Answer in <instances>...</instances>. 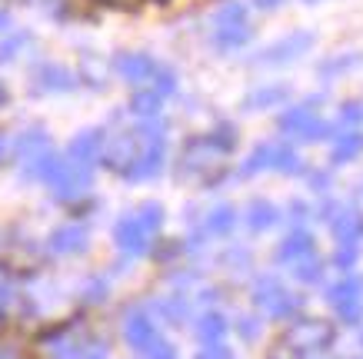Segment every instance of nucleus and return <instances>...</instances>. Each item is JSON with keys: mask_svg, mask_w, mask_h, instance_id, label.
Returning a JSON list of instances; mask_svg holds the SVG:
<instances>
[{"mask_svg": "<svg viewBox=\"0 0 363 359\" xmlns=\"http://www.w3.org/2000/svg\"><path fill=\"white\" fill-rule=\"evenodd\" d=\"M0 359H23V353L17 346H0Z\"/></svg>", "mask_w": 363, "mask_h": 359, "instance_id": "a19ab883", "label": "nucleus"}, {"mask_svg": "<svg viewBox=\"0 0 363 359\" xmlns=\"http://www.w3.org/2000/svg\"><path fill=\"white\" fill-rule=\"evenodd\" d=\"M137 353H140L143 359H177L174 346H170V343H167L164 336H154L143 349H137Z\"/></svg>", "mask_w": 363, "mask_h": 359, "instance_id": "c85d7f7f", "label": "nucleus"}, {"mask_svg": "<svg viewBox=\"0 0 363 359\" xmlns=\"http://www.w3.org/2000/svg\"><path fill=\"white\" fill-rule=\"evenodd\" d=\"M240 336L243 339H257V336H260V326L253 323L250 316H243V319H240Z\"/></svg>", "mask_w": 363, "mask_h": 359, "instance_id": "e433bc0d", "label": "nucleus"}, {"mask_svg": "<svg viewBox=\"0 0 363 359\" xmlns=\"http://www.w3.org/2000/svg\"><path fill=\"white\" fill-rule=\"evenodd\" d=\"M330 303L337 306V303H347V300H360L363 296V283L357 280V276H347V280H340L337 286H330Z\"/></svg>", "mask_w": 363, "mask_h": 359, "instance_id": "a878e982", "label": "nucleus"}, {"mask_svg": "<svg viewBox=\"0 0 363 359\" xmlns=\"http://www.w3.org/2000/svg\"><path fill=\"white\" fill-rule=\"evenodd\" d=\"M253 7L257 11H277V7H284V0H253Z\"/></svg>", "mask_w": 363, "mask_h": 359, "instance_id": "ea45409f", "label": "nucleus"}, {"mask_svg": "<svg viewBox=\"0 0 363 359\" xmlns=\"http://www.w3.org/2000/svg\"><path fill=\"white\" fill-rule=\"evenodd\" d=\"M97 4H104V7H127V11H130V7H137V4H140V0H97Z\"/></svg>", "mask_w": 363, "mask_h": 359, "instance_id": "58836bf2", "label": "nucleus"}, {"mask_svg": "<svg viewBox=\"0 0 363 359\" xmlns=\"http://www.w3.org/2000/svg\"><path fill=\"white\" fill-rule=\"evenodd\" d=\"M11 30V11L7 7H0V33Z\"/></svg>", "mask_w": 363, "mask_h": 359, "instance_id": "79ce46f5", "label": "nucleus"}, {"mask_svg": "<svg viewBox=\"0 0 363 359\" xmlns=\"http://www.w3.org/2000/svg\"><path fill=\"white\" fill-rule=\"evenodd\" d=\"M7 156H11V140H7V137L0 133V164H4Z\"/></svg>", "mask_w": 363, "mask_h": 359, "instance_id": "37998d69", "label": "nucleus"}, {"mask_svg": "<svg viewBox=\"0 0 363 359\" xmlns=\"http://www.w3.org/2000/svg\"><path fill=\"white\" fill-rule=\"evenodd\" d=\"M286 97H290V87H284V84H267V87H257L243 97V110H274V107H280Z\"/></svg>", "mask_w": 363, "mask_h": 359, "instance_id": "2eb2a0df", "label": "nucleus"}, {"mask_svg": "<svg viewBox=\"0 0 363 359\" xmlns=\"http://www.w3.org/2000/svg\"><path fill=\"white\" fill-rule=\"evenodd\" d=\"M7 103H11V90L0 84V107H7Z\"/></svg>", "mask_w": 363, "mask_h": 359, "instance_id": "c03bdc74", "label": "nucleus"}, {"mask_svg": "<svg viewBox=\"0 0 363 359\" xmlns=\"http://www.w3.org/2000/svg\"><path fill=\"white\" fill-rule=\"evenodd\" d=\"M330 339H333V326H327L323 319H300L294 326H286V333L280 336L274 353H286V359H297L330 346Z\"/></svg>", "mask_w": 363, "mask_h": 359, "instance_id": "f03ea898", "label": "nucleus"}, {"mask_svg": "<svg viewBox=\"0 0 363 359\" xmlns=\"http://www.w3.org/2000/svg\"><path fill=\"white\" fill-rule=\"evenodd\" d=\"M297 280L300 283H320V263L317 260H300L297 263Z\"/></svg>", "mask_w": 363, "mask_h": 359, "instance_id": "7c9ffc66", "label": "nucleus"}, {"mask_svg": "<svg viewBox=\"0 0 363 359\" xmlns=\"http://www.w3.org/2000/svg\"><path fill=\"white\" fill-rule=\"evenodd\" d=\"M270 170L297 176V173H303V160L297 156V150H294L290 143H274V164H270Z\"/></svg>", "mask_w": 363, "mask_h": 359, "instance_id": "aec40b11", "label": "nucleus"}, {"mask_svg": "<svg viewBox=\"0 0 363 359\" xmlns=\"http://www.w3.org/2000/svg\"><path fill=\"white\" fill-rule=\"evenodd\" d=\"M80 87V76L70 67L57 60H40L30 70V90L33 93H74Z\"/></svg>", "mask_w": 363, "mask_h": 359, "instance_id": "423d86ee", "label": "nucleus"}, {"mask_svg": "<svg viewBox=\"0 0 363 359\" xmlns=\"http://www.w3.org/2000/svg\"><path fill=\"white\" fill-rule=\"evenodd\" d=\"M223 23H247V7H243L240 0H230L227 7H220V11H217L213 27H223Z\"/></svg>", "mask_w": 363, "mask_h": 359, "instance_id": "cd10ccee", "label": "nucleus"}, {"mask_svg": "<svg viewBox=\"0 0 363 359\" xmlns=\"http://www.w3.org/2000/svg\"><path fill=\"white\" fill-rule=\"evenodd\" d=\"M277 130L286 133V137H297L303 143H317L330 137V123L320 120L310 107H290L277 117Z\"/></svg>", "mask_w": 363, "mask_h": 359, "instance_id": "20e7f679", "label": "nucleus"}, {"mask_svg": "<svg viewBox=\"0 0 363 359\" xmlns=\"http://www.w3.org/2000/svg\"><path fill=\"white\" fill-rule=\"evenodd\" d=\"M340 120H343V123H360V120H363V107H360V103H343Z\"/></svg>", "mask_w": 363, "mask_h": 359, "instance_id": "72a5a7b5", "label": "nucleus"}, {"mask_svg": "<svg viewBox=\"0 0 363 359\" xmlns=\"http://www.w3.org/2000/svg\"><path fill=\"white\" fill-rule=\"evenodd\" d=\"M33 44L30 30H13V33H4L0 37V64H13L17 57Z\"/></svg>", "mask_w": 363, "mask_h": 359, "instance_id": "412c9836", "label": "nucleus"}, {"mask_svg": "<svg viewBox=\"0 0 363 359\" xmlns=\"http://www.w3.org/2000/svg\"><path fill=\"white\" fill-rule=\"evenodd\" d=\"M310 253H313V237H310L307 229H294V233L280 243L277 263H294V260H300V256H310Z\"/></svg>", "mask_w": 363, "mask_h": 359, "instance_id": "f3484780", "label": "nucleus"}, {"mask_svg": "<svg viewBox=\"0 0 363 359\" xmlns=\"http://www.w3.org/2000/svg\"><path fill=\"white\" fill-rule=\"evenodd\" d=\"M113 239H117V246L123 253H130V256H140L147 253V243H150V233L140 227V220L137 217H123L117 227H113Z\"/></svg>", "mask_w": 363, "mask_h": 359, "instance_id": "f8f14e48", "label": "nucleus"}, {"mask_svg": "<svg viewBox=\"0 0 363 359\" xmlns=\"http://www.w3.org/2000/svg\"><path fill=\"white\" fill-rule=\"evenodd\" d=\"M233 223H237V213H233L230 203H220V207L210 210V217H207V229H210V233L223 237V233H230V229H233Z\"/></svg>", "mask_w": 363, "mask_h": 359, "instance_id": "393cba45", "label": "nucleus"}, {"mask_svg": "<svg viewBox=\"0 0 363 359\" xmlns=\"http://www.w3.org/2000/svg\"><path fill=\"white\" fill-rule=\"evenodd\" d=\"M360 153H363V137L357 130H350V133H343V137H337L330 160L333 164H347V160H357Z\"/></svg>", "mask_w": 363, "mask_h": 359, "instance_id": "4be33fe9", "label": "nucleus"}, {"mask_svg": "<svg viewBox=\"0 0 363 359\" xmlns=\"http://www.w3.org/2000/svg\"><path fill=\"white\" fill-rule=\"evenodd\" d=\"M357 260V250H353V243H343V250L337 253V266H350Z\"/></svg>", "mask_w": 363, "mask_h": 359, "instance_id": "4c0bfd02", "label": "nucleus"}, {"mask_svg": "<svg viewBox=\"0 0 363 359\" xmlns=\"http://www.w3.org/2000/svg\"><path fill=\"white\" fill-rule=\"evenodd\" d=\"M303 4H317V0H303Z\"/></svg>", "mask_w": 363, "mask_h": 359, "instance_id": "a18cd8bd", "label": "nucleus"}, {"mask_svg": "<svg viewBox=\"0 0 363 359\" xmlns=\"http://www.w3.org/2000/svg\"><path fill=\"white\" fill-rule=\"evenodd\" d=\"M223 333H227V319H223L220 313L200 316V323H197V336H200V343H220Z\"/></svg>", "mask_w": 363, "mask_h": 359, "instance_id": "b1692460", "label": "nucleus"}, {"mask_svg": "<svg viewBox=\"0 0 363 359\" xmlns=\"http://www.w3.org/2000/svg\"><path fill=\"white\" fill-rule=\"evenodd\" d=\"M337 313L347 319V323H357L363 316V300H347V303H337Z\"/></svg>", "mask_w": 363, "mask_h": 359, "instance_id": "2f4dec72", "label": "nucleus"}, {"mask_svg": "<svg viewBox=\"0 0 363 359\" xmlns=\"http://www.w3.org/2000/svg\"><path fill=\"white\" fill-rule=\"evenodd\" d=\"M47 150H50V137H47L44 127H27V130H21L11 140V156L21 166L30 164V160H37V156L47 153Z\"/></svg>", "mask_w": 363, "mask_h": 359, "instance_id": "1a4fd4ad", "label": "nucleus"}, {"mask_svg": "<svg viewBox=\"0 0 363 359\" xmlns=\"http://www.w3.org/2000/svg\"><path fill=\"white\" fill-rule=\"evenodd\" d=\"M333 237L340 239V243H357V239L363 237V217L357 210L337 213V220H333Z\"/></svg>", "mask_w": 363, "mask_h": 359, "instance_id": "6ab92c4d", "label": "nucleus"}, {"mask_svg": "<svg viewBox=\"0 0 363 359\" xmlns=\"http://www.w3.org/2000/svg\"><path fill=\"white\" fill-rule=\"evenodd\" d=\"M150 87H154L157 93H160V97H170V93H174V90H177V74H174V70H170V67H160Z\"/></svg>", "mask_w": 363, "mask_h": 359, "instance_id": "c756f323", "label": "nucleus"}, {"mask_svg": "<svg viewBox=\"0 0 363 359\" xmlns=\"http://www.w3.org/2000/svg\"><path fill=\"white\" fill-rule=\"evenodd\" d=\"M233 147H237V130L227 123H220L213 133L190 137L180 147V156H177V176L207 186L217 183L227 173V156L233 153Z\"/></svg>", "mask_w": 363, "mask_h": 359, "instance_id": "f257e3e1", "label": "nucleus"}, {"mask_svg": "<svg viewBox=\"0 0 363 359\" xmlns=\"http://www.w3.org/2000/svg\"><path fill=\"white\" fill-rule=\"evenodd\" d=\"M137 220H140V227L147 229V233H157L160 223H164V207H160V203H143V207L137 210Z\"/></svg>", "mask_w": 363, "mask_h": 359, "instance_id": "bb28decb", "label": "nucleus"}, {"mask_svg": "<svg viewBox=\"0 0 363 359\" xmlns=\"http://www.w3.org/2000/svg\"><path fill=\"white\" fill-rule=\"evenodd\" d=\"M253 300L264 306L270 316H277V319H284V316H294V313L300 309V300H297V296L286 293V290L277 283L274 276H264L260 283L253 286Z\"/></svg>", "mask_w": 363, "mask_h": 359, "instance_id": "6e6552de", "label": "nucleus"}, {"mask_svg": "<svg viewBox=\"0 0 363 359\" xmlns=\"http://www.w3.org/2000/svg\"><path fill=\"white\" fill-rule=\"evenodd\" d=\"M253 37V27L250 21L247 23H223V27H213V33H210V40H213V47L217 50H240L243 44H250Z\"/></svg>", "mask_w": 363, "mask_h": 359, "instance_id": "ddd939ff", "label": "nucleus"}, {"mask_svg": "<svg viewBox=\"0 0 363 359\" xmlns=\"http://www.w3.org/2000/svg\"><path fill=\"white\" fill-rule=\"evenodd\" d=\"M270 164H274V143H260L257 150L243 160L240 166V176H253V173H264V170H270Z\"/></svg>", "mask_w": 363, "mask_h": 359, "instance_id": "5701e85b", "label": "nucleus"}, {"mask_svg": "<svg viewBox=\"0 0 363 359\" xmlns=\"http://www.w3.org/2000/svg\"><path fill=\"white\" fill-rule=\"evenodd\" d=\"M123 336H127V343H130L133 349H143L154 336H160V333H157V326L150 323V316L140 313V309H133V313H127V319H123Z\"/></svg>", "mask_w": 363, "mask_h": 359, "instance_id": "4468645a", "label": "nucleus"}, {"mask_svg": "<svg viewBox=\"0 0 363 359\" xmlns=\"http://www.w3.org/2000/svg\"><path fill=\"white\" fill-rule=\"evenodd\" d=\"M113 74L121 76V80H127L130 87H150L154 84L157 70H160V64H157L150 54H140V50H123V54L113 57Z\"/></svg>", "mask_w": 363, "mask_h": 359, "instance_id": "0eeeda50", "label": "nucleus"}, {"mask_svg": "<svg viewBox=\"0 0 363 359\" xmlns=\"http://www.w3.org/2000/svg\"><path fill=\"white\" fill-rule=\"evenodd\" d=\"M310 47H313V33L310 30H294V33H286V37H280V40H274L270 47H264L260 54L253 57V64L257 67L294 64V60H300V57L307 54Z\"/></svg>", "mask_w": 363, "mask_h": 359, "instance_id": "39448f33", "label": "nucleus"}, {"mask_svg": "<svg viewBox=\"0 0 363 359\" xmlns=\"http://www.w3.org/2000/svg\"><path fill=\"white\" fill-rule=\"evenodd\" d=\"M90 233L84 223H64L50 233V250L60 253V256H77V253L87 250Z\"/></svg>", "mask_w": 363, "mask_h": 359, "instance_id": "9b49d317", "label": "nucleus"}, {"mask_svg": "<svg viewBox=\"0 0 363 359\" xmlns=\"http://www.w3.org/2000/svg\"><path fill=\"white\" fill-rule=\"evenodd\" d=\"M197 359H230V353L223 346H217V343H210V346H203V353Z\"/></svg>", "mask_w": 363, "mask_h": 359, "instance_id": "c9c22d12", "label": "nucleus"}, {"mask_svg": "<svg viewBox=\"0 0 363 359\" xmlns=\"http://www.w3.org/2000/svg\"><path fill=\"white\" fill-rule=\"evenodd\" d=\"M164 313L170 319H187V303L184 300H170V303H164Z\"/></svg>", "mask_w": 363, "mask_h": 359, "instance_id": "f704fd0d", "label": "nucleus"}, {"mask_svg": "<svg viewBox=\"0 0 363 359\" xmlns=\"http://www.w3.org/2000/svg\"><path fill=\"white\" fill-rule=\"evenodd\" d=\"M77 359H107V346L104 343H80Z\"/></svg>", "mask_w": 363, "mask_h": 359, "instance_id": "473e14b6", "label": "nucleus"}, {"mask_svg": "<svg viewBox=\"0 0 363 359\" xmlns=\"http://www.w3.org/2000/svg\"><path fill=\"white\" fill-rule=\"evenodd\" d=\"M143 150V140L137 127L130 130H113V133H104V147H100V164L113 170V173H127L133 164H137V156Z\"/></svg>", "mask_w": 363, "mask_h": 359, "instance_id": "7ed1b4c3", "label": "nucleus"}, {"mask_svg": "<svg viewBox=\"0 0 363 359\" xmlns=\"http://www.w3.org/2000/svg\"><path fill=\"white\" fill-rule=\"evenodd\" d=\"M160 107H164V97H160L154 87H137V90H133L130 113L137 120H154V117H160Z\"/></svg>", "mask_w": 363, "mask_h": 359, "instance_id": "dca6fc26", "label": "nucleus"}, {"mask_svg": "<svg viewBox=\"0 0 363 359\" xmlns=\"http://www.w3.org/2000/svg\"><path fill=\"white\" fill-rule=\"evenodd\" d=\"M100 147H104V130L100 127H90V130H80L70 147H67V156L74 164H84V166H97L100 164Z\"/></svg>", "mask_w": 363, "mask_h": 359, "instance_id": "9d476101", "label": "nucleus"}, {"mask_svg": "<svg viewBox=\"0 0 363 359\" xmlns=\"http://www.w3.org/2000/svg\"><path fill=\"white\" fill-rule=\"evenodd\" d=\"M277 220H280V210L270 200H250V207H247V227L253 233H264V229L277 227Z\"/></svg>", "mask_w": 363, "mask_h": 359, "instance_id": "a211bd4d", "label": "nucleus"}, {"mask_svg": "<svg viewBox=\"0 0 363 359\" xmlns=\"http://www.w3.org/2000/svg\"><path fill=\"white\" fill-rule=\"evenodd\" d=\"M0 326H4V319H0Z\"/></svg>", "mask_w": 363, "mask_h": 359, "instance_id": "49530a36", "label": "nucleus"}]
</instances>
